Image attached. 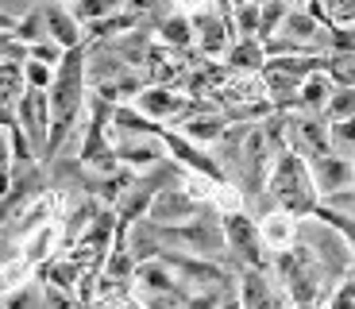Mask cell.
I'll return each instance as SVG.
<instances>
[{
	"label": "cell",
	"mask_w": 355,
	"mask_h": 309,
	"mask_svg": "<svg viewBox=\"0 0 355 309\" xmlns=\"http://www.w3.org/2000/svg\"><path fill=\"white\" fill-rule=\"evenodd\" d=\"M266 190L282 205L286 212L302 217V212H317V182H313L309 162H302V155L282 151L275 159V170L266 178Z\"/></svg>",
	"instance_id": "6da1fadb"
},
{
	"label": "cell",
	"mask_w": 355,
	"mask_h": 309,
	"mask_svg": "<svg viewBox=\"0 0 355 309\" xmlns=\"http://www.w3.org/2000/svg\"><path fill=\"white\" fill-rule=\"evenodd\" d=\"M16 124L27 132L31 147L43 155L46 140H51V89H31L27 85L16 101Z\"/></svg>",
	"instance_id": "7a4b0ae2"
},
{
	"label": "cell",
	"mask_w": 355,
	"mask_h": 309,
	"mask_svg": "<svg viewBox=\"0 0 355 309\" xmlns=\"http://www.w3.org/2000/svg\"><path fill=\"white\" fill-rule=\"evenodd\" d=\"M112 143H116L120 162L128 170H135V174H147V170H155L159 162L170 159L166 143H162V132L159 135H112Z\"/></svg>",
	"instance_id": "3957f363"
},
{
	"label": "cell",
	"mask_w": 355,
	"mask_h": 309,
	"mask_svg": "<svg viewBox=\"0 0 355 309\" xmlns=\"http://www.w3.org/2000/svg\"><path fill=\"white\" fill-rule=\"evenodd\" d=\"M197 212H201V201L186 190V178H182V182L162 185L159 194H155L147 221H155V224H186V221H193Z\"/></svg>",
	"instance_id": "277c9868"
},
{
	"label": "cell",
	"mask_w": 355,
	"mask_h": 309,
	"mask_svg": "<svg viewBox=\"0 0 355 309\" xmlns=\"http://www.w3.org/2000/svg\"><path fill=\"white\" fill-rule=\"evenodd\" d=\"M135 105L159 124H178L189 108V93H182L174 85H143L135 93Z\"/></svg>",
	"instance_id": "5b68a950"
},
{
	"label": "cell",
	"mask_w": 355,
	"mask_h": 309,
	"mask_svg": "<svg viewBox=\"0 0 355 309\" xmlns=\"http://www.w3.org/2000/svg\"><path fill=\"white\" fill-rule=\"evenodd\" d=\"M224 236H228V247L243 259V263L263 271V263H266L263 259V232L255 228L251 217H243V212H228V217H224Z\"/></svg>",
	"instance_id": "8992f818"
},
{
	"label": "cell",
	"mask_w": 355,
	"mask_h": 309,
	"mask_svg": "<svg viewBox=\"0 0 355 309\" xmlns=\"http://www.w3.org/2000/svg\"><path fill=\"white\" fill-rule=\"evenodd\" d=\"M43 16H46V39L62 43L66 51L73 47H85L89 35H85V24L73 16V8L66 0H43Z\"/></svg>",
	"instance_id": "52a82bcc"
},
{
	"label": "cell",
	"mask_w": 355,
	"mask_h": 309,
	"mask_svg": "<svg viewBox=\"0 0 355 309\" xmlns=\"http://www.w3.org/2000/svg\"><path fill=\"white\" fill-rule=\"evenodd\" d=\"M162 143H166L170 159H178L186 170H193V174H209V178H216V182H224V170L216 167V162L209 159V155H205L201 143L186 140V135L174 132V128H162Z\"/></svg>",
	"instance_id": "ba28073f"
},
{
	"label": "cell",
	"mask_w": 355,
	"mask_h": 309,
	"mask_svg": "<svg viewBox=\"0 0 355 309\" xmlns=\"http://www.w3.org/2000/svg\"><path fill=\"white\" fill-rule=\"evenodd\" d=\"M309 170H313V182H317L320 194H340V190H347V182H352L355 170L347 167L344 155H336V151H324V155H309Z\"/></svg>",
	"instance_id": "9c48e42d"
},
{
	"label": "cell",
	"mask_w": 355,
	"mask_h": 309,
	"mask_svg": "<svg viewBox=\"0 0 355 309\" xmlns=\"http://www.w3.org/2000/svg\"><path fill=\"white\" fill-rule=\"evenodd\" d=\"M155 39H159L162 47H170V51H193L197 47V31H193V16H186V12H166V16L155 24Z\"/></svg>",
	"instance_id": "30bf717a"
},
{
	"label": "cell",
	"mask_w": 355,
	"mask_h": 309,
	"mask_svg": "<svg viewBox=\"0 0 355 309\" xmlns=\"http://www.w3.org/2000/svg\"><path fill=\"white\" fill-rule=\"evenodd\" d=\"M19 251H24L35 267L51 263L54 251H62V221H51V224H43V228L27 232V236L19 240Z\"/></svg>",
	"instance_id": "8fae6325"
},
{
	"label": "cell",
	"mask_w": 355,
	"mask_h": 309,
	"mask_svg": "<svg viewBox=\"0 0 355 309\" xmlns=\"http://www.w3.org/2000/svg\"><path fill=\"white\" fill-rule=\"evenodd\" d=\"M228 70L232 74H263L266 66V43L259 35H236V43L228 47Z\"/></svg>",
	"instance_id": "7c38bea8"
},
{
	"label": "cell",
	"mask_w": 355,
	"mask_h": 309,
	"mask_svg": "<svg viewBox=\"0 0 355 309\" xmlns=\"http://www.w3.org/2000/svg\"><path fill=\"white\" fill-rule=\"evenodd\" d=\"M332 89H336L332 74H329V70H317V74H309V78L297 85V101H293V105L302 108V112H317V116H320L324 108H329Z\"/></svg>",
	"instance_id": "4fadbf2b"
},
{
	"label": "cell",
	"mask_w": 355,
	"mask_h": 309,
	"mask_svg": "<svg viewBox=\"0 0 355 309\" xmlns=\"http://www.w3.org/2000/svg\"><path fill=\"white\" fill-rule=\"evenodd\" d=\"M240 301L243 309H278V298L275 290L266 286V274L259 271V267H248L240 278Z\"/></svg>",
	"instance_id": "5bb4252c"
},
{
	"label": "cell",
	"mask_w": 355,
	"mask_h": 309,
	"mask_svg": "<svg viewBox=\"0 0 355 309\" xmlns=\"http://www.w3.org/2000/svg\"><path fill=\"white\" fill-rule=\"evenodd\" d=\"M0 306L4 309H46V286L43 278H27L24 286H16V290L0 294Z\"/></svg>",
	"instance_id": "9a60e30c"
},
{
	"label": "cell",
	"mask_w": 355,
	"mask_h": 309,
	"mask_svg": "<svg viewBox=\"0 0 355 309\" xmlns=\"http://www.w3.org/2000/svg\"><path fill=\"white\" fill-rule=\"evenodd\" d=\"M259 232H263V244L266 247L286 251V247L293 244V221H290V212H270V217H263Z\"/></svg>",
	"instance_id": "2e32d148"
},
{
	"label": "cell",
	"mask_w": 355,
	"mask_h": 309,
	"mask_svg": "<svg viewBox=\"0 0 355 309\" xmlns=\"http://www.w3.org/2000/svg\"><path fill=\"white\" fill-rule=\"evenodd\" d=\"M35 271H39V267L31 263L24 251H19V256H12V259H4V263H0V294H8V290H16V286H24L27 278H35Z\"/></svg>",
	"instance_id": "e0dca14e"
},
{
	"label": "cell",
	"mask_w": 355,
	"mask_h": 309,
	"mask_svg": "<svg viewBox=\"0 0 355 309\" xmlns=\"http://www.w3.org/2000/svg\"><path fill=\"white\" fill-rule=\"evenodd\" d=\"M70 8L85 27H93L101 19L116 16V12H124V0H70Z\"/></svg>",
	"instance_id": "ac0fdd59"
},
{
	"label": "cell",
	"mask_w": 355,
	"mask_h": 309,
	"mask_svg": "<svg viewBox=\"0 0 355 309\" xmlns=\"http://www.w3.org/2000/svg\"><path fill=\"white\" fill-rule=\"evenodd\" d=\"M317 217L320 221H329L332 228L344 236V244L355 251V212H344V209H336V205H317Z\"/></svg>",
	"instance_id": "d6986e66"
},
{
	"label": "cell",
	"mask_w": 355,
	"mask_h": 309,
	"mask_svg": "<svg viewBox=\"0 0 355 309\" xmlns=\"http://www.w3.org/2000/svg\"><path fill=\"white\" fill-rule=\"evenodd\" d=\"M16 35L24 39L27 47L39 43V39H46V16H43V4H35V8L27 12V16L16 19Z\"/></svg>",
	"instance_id": "ffe728a7"
},
{
	"label": "cell",
	"mask_w": 355,
	"mask_h": 309,
	"mask_svg": "<svg viewBox=\"0 0 355 309\" xmlns=\"http://www.w3.org/2000/svg\"><path fill=\"white\" fill-rule=\"evenodd\" d=\"M286 12H290V4H286V0H263V19H259V39H263V43L270 35H278V27H282Z\"/></svg>",
	"instance_id": "44dd1931"
},
{
	"label": "cell",
	"mask_w": 355,
	"mask_h": 309,
	"mask_svg": "<svg viewBox=\"0 0 355 309\" xmlns=\"http://www.w3.org/2000/svg\"><path fill=\"white\" fill-rule=\"evenodd\" d=\"M324 116H329V120H347V116H355V85H336L332 89Z\"/></svg>",
	"instance_id": "7402d4cb"
},
{
	"label": "cell",
	"mask_w": 355,
	"mask_h": 309,
	"mask_svg": "<svg viewBox=\"0 0 355 309\" xmlns=\"http://www.w3.org/2000/svg\"><path fill=\"white\" fill-rule=\"evenodd\" d=\"M54 70H58V66H51V62H39V58H31V54L24 58V81H27L31 89H51V85H54Z\"/></svg>",
	"instance_id": "603a6c76"
},
{
	"label": "cell",
	"mask_w": 355,
	"mask_h": 309,
	"mask_svg": "<svg viewBox=\"0 0 355 309\" xmlns=\"http://www.w3.org/2000/svg\"><path fill=\"white\" fill-rule=\"evenodd\" d=\"M329 124H332V151L336 155H355V116L329 120Z\"/></svg>",
	"instance_id": "cb8c5ba5"
},
{
	"label": "cell",
	"mask_w": 355,
	"mask_h": 309,
	"mask_svg": "<svg viewBox=\"0 0 355 309\" xmlns=\"http://www.w3.org/2000/svg\"><path fill=\"white\" fill-rule=\"evenodd\" d=\"M27 54H31V58H39V62H51V66H58V62L66 58V47L54 43V39H39V43L27 47Z\"/></svg>",
	"instance_id": "d4e9b609"
},
{
	"label": "cell",
	"mask_w": 355,
	"mask_h": 309,
	"mask_svg": "<svg viewBox=\"0 0 355 309\" xmlns=\"http://www.w3.org/2000/svg\"><path fill=\"white\" fill-rule=\"evenodd\" d=\"M324 12H329V27L332 24H355V0H324Z\"/></svg>",
	"instance_id": "484cf974"
},
{
	"label": "cell",
	"mask_w": 355,
	"mask_h": 309,
	"mask_svg": "<svg viewBox=\"0 0 355 309\" xmlns=\"http://www.w3.org/2000/svg\"><path fill=\"white\" fill-rule=\"evenodd\" d=\"M186 309H220V298H216V290H197V294H189L186 298Z\"/></svg>",
	"instance_id": "4316f807"
},
{
	"label": "cell",
	"mask_w": 355,
	"mask_h": 309,
	"mask_svg": "<svg viewBox=\"0 0 355 309\" xmlns=\"http://www.w3.org/2000/svg\"><path fill=\"white\" fill-rule=\"evenodd\" d=\"M329 309H355V283H344L336 294H332V306Z\"/></svg>",
	"instance_id": "83f0119b"
},
{
	"label": "cell",
	"mask_w": 355,
	"mask_h": 309,
	"mask_svg": "<svg viewBox=\"0 0 355 309\" xmlns=\"http://www.w3.org/2000/svg\"><path fill=\"white\" fill-rule=\"evenodd\" d=\"M329 205H336V209H344V212H355V190H340V194H332Z\"/></svg>",
	"instance_id": "f1b7e54d"
},
{
	"label": "cell",
	"mask_w": 355,
	"mask_h": 309,
	"mask_svg": "<svg viewBox=\"0 0 355 309\" xmlns=\"http://www.w3.org/2000/svg\"><path fill=\"white\" fill-rule=\"evenodd\" d=\"M0 31H16V16L12 12H0Z\"/></svg>",
	"instance_id": "f546056e"
},
{
	"label": "cell",
	"mask_w": 355,
	"mask_h": 309,
	"mask_svg": "<svg viewBox=\"0 0 355 309\" xmlns=\"http://www.w3.org/2000/svg\"><path fill=\"white\" fill-rule=\"evenodd\" d=\"M220 309H243V301H240V298H224Z\"/></svg>",
	"instance_id": "4dcf8cb0"
},
{
	"label": "cell",
	"mask_w": 355,
	"mask_h": 309,
	"mask_svg": "<svg viewBox=\"0 0 355 309\" xmlns=\"http://www.w3.org/2000/svg\"><path fill=\"white\" fill-rule=\"evenodd\" d=\"M293 309H313V301H297V306H293Z\"/></svg>",
	"instance_id": "1f68e13d"
},
{
	"label": "cell",
	"mask_w": 355,
	"mask_h": 309,
	"mask_svg": "<svg viewBox=\"0 0 355 309\" xmlns=\"http://www.w3.org/2000/svg\"><path fill=\"white\" fill-rule=\"evenodd\" d=\"M286 4H290V8H297V4H309V0H286Z\"/></svg>",
	"instance_id": "d6a6232c"
},
{
	"label": "cell",
	"mask_w": 355,
	"mask_h": 309,
	"mask_svg": "<svg viewBox=\"0 0 355 309\" xmlns=\"http://www.w3.org/2000/svg\"><path fill=\"white\" fill-rule=\"evenodd\" d=\"M66 4H70V0H66Z\"/></svg>",
	"instance_id": "836d02e7"
},
{
	"label": "cell",
	"mask_w": 355,
	"mask_h": 309,
	"mask_svg": "<svg viewBox=\"0 0 355 309\" xmlns=\"http://www.w3.org/2000/svg\"><path fill=\"white\" fill-rule=\"evenodd\" d=\"M0 309H4V306H0Z\"/></svg>",
	"instance_id": "e575fe53"
}]
</instances>
